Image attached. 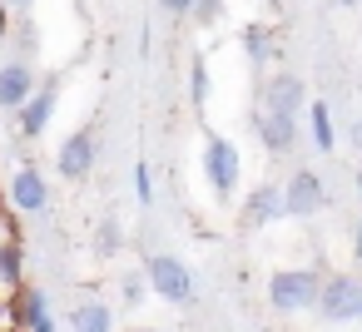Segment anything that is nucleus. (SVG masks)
I'll return each mask as SVG.
<instances>
[{"mask_svg": "<svg viewBox=\"0 0 362 332\" xmlns=\"http://www.w3.org/2000/svg\"><path fill=\"white\" fill-rule=\"evenodd\" d=\"M6 6H30V0H6Z\"/></svg>", "mask_w": 362, "mask_h": 332, "instance_id": "obj_26", "label": "nucleus"}, {"mask_svg": "<svg viewBox=\"0 0 362 332\" xmlns=\"http://www.w3.org/2000/svg\"><path fill=\"white\" fill-rule=\"evenodd\" d=\"M352 144H362V124H352Z\"/></svg>", "mask_w": 362, "mask_h": 332, "instance_id": "obj_25", "label": "nucleus"}, {"mask_svg": "<svg viewBox=\"0 0 362 332\" xmlns=\"http://www.w3.org/2000/svg\"><path fill=\"white\" fill-rule=\"evenodd\" d=\"M16 322H21V327H35V332H50L55 317H50L45 292H21V302H16Z\"/></svg>", "mask_w": 362, "mask_h": 332, "instance_id": "obj_13", "label": "nucleus"}, {"mask_svg": "<svg viewBox=\"0 0 362 332\" xmlns=\"http://www.w3.org/2000/svg\"><path fill=\"white\" fill-rule=\"evenodd\" d=\"M55 164H60L65 179H85V174L95 169V139H90V134H70V139L60 144V159H55Z\"/></svg>", "mask_w": 362, "mask_h": 332, "instance_id": "obj_8", "label": "nucleus"}, {"mask_svg": "<svg viewBox=\"0 0 362 332\" xmlns=\"http://www.w3.org/2000/svg\"><path fill=\"white\" fill-rule=\"evenodd\" d=\"M357 189H362V174H357Z\"/></svg>", "mask_w": 362, "mask_h": 332, "instance_id": "obj_28", "label": "nucleus"}, {"mask_svg": "<svg viewBox=\"0 0 362 332\" xmlns=\"http://www.w3.org/2000/svg\"><path fill=\"white\" fill-rule=\"evenodd\" d=\"M283 213H288V203H283V189H273V184L253 189L248 203H243V223H248V228H263V223H273V218H283Z\"/></svg>", "mask_w": 362, "mask_h": 332, "instance_id": "obj_7", "label": "nucleus"}, {"mask_svg": "<svg viewBox=\"0 0 362 332\" xmlns=\"http://www.w3.org/2000/svg\"><path fill=\"white\" fill-rule=\"evenodd\" d=\"M134 194H139V203H154V184H149L144 164H134Z\"/></svg>", "mask_w": 362, "mask_h": 332, "instance_id": "obj_19", "label": "nucleus"}, {"mask_svg": "<svg viewBox=\"0 0 362 332\" xmlns=\"http://www.w3.org/2000/svg\"><path fill=\"white\" fill-rule=\"evenodd\" d=\"M313 144L322 154H332V119H327V105H313Z\"/></svg>", "mask_w": 362, "mask_h": 332, "instance_id": "obj_17", "label": "nucleus"}, {"mask_svg": "<svg viewBox=\"0 0 362 332\" xmlns=\"http://www.w3.org/2000/svg\"><path fill=\"white\" fill-rule=\"evenodd\" d=\"M268 109L298 114V109H303V80H293V75H273V80H268Z\"/></svg>", "mask_w": 362, "mask_h": 332, "instance_id": "obj_12", "label": "nucleus"}, {"mask_svg": "<svg viewBox=\"0 0 362 332\" xmlns=\"http://www.w3.org/2000/svg\"><path fill=\"white\" fill-rule=\"evenodd\" d=\"M124 297H129V302H139V297H144V283H139V278H129V283H124Z\"/></svg>", "mask_w": 362, "mask_h": 332, "instance_id": "obj_23", "label": "nucleus"}, {"mask_svg": "<svg viewBox=\"0 0 362 332\" xmlns=\"http://www.w3.org/2000/svg\"><path fill=\"white\" fill-rule=\"evenodd\" d=\"M21 263H25V248L16 238L0 243V287H16L21 283Z\"/></svg>", "mask_w": 362, "mask_h": 332, "instance_id": "obj_16", "label": "nucleus"}, {"mask_svg": "<svg viewBox=\"0 0 362 332\" xmlns=\"http://www.w3.org/2000/svg\"><path fill=\"white\" fill-rule=\"evenodd\" d=\"M159 6H164L169 16H184V11H194V0H159Z\"/></svg>", "mask_w": 362, "mask_h": 332, "instance_id": "obj_22", "label": "nucleus"}, {"mask_svg": "<svg viewBox=\"0 0 362 332\" xmlns=\"http://www.w3.org/2000/svg\"><path fill=\"white\" fill-rule=\"evenodd\" d=\"M243 50H248V60H253V65H273L278 40H273V30H268V25H248V30H243Z\"/></svg>", "mask_w": 362, "mask_h": 332, "instance_id": "obj_14", "label": "nucleus"}, {"mask_svg": "<svg viewBox=\"0 0 362 332\" xmlns=\"http://www.w3.org/2000/svg\"><path fill=\"white\" fill-rule=\"evenodd\" d=\"M194 16H199V20H214V16H218V0H194Z\"/></svg>", "mask_w": 362, "mask_h": 332, "instance_id": "obj_21", "label": "nucleus"}, {"mask_svg": "<svg viewBox=\"0 0 362 332\" xmlns=\"http://www.w3.org/2000/svg\"><path fill=\"white\" fill-rule=\"evenodd\" d=\"M11 203H16L21 213H40V208L50 203V189H45V179H40V169H21V174H16Z\"/></svg>", "mask_w": 362, "mask_h": 332, "instance_id": "obj_9", "label": "nucleus"}, {"mask_svg": "<svg viewBox=\"0 0 362 332\" xmlns=\"http://www.w3.org/2000/svg\"><path fill=\"white\" fill-rule=\"evenodd\" d=\"M337 6H357V0H337Z\"/></svg>", "mask_w": 362, "mask_h": 332, "instance_id": "obj_27", "label": "nucleus"}, {"mask_svg": "<svg viewBox=\"0 0 362 332\" xmlns=\"http://www.w3.org/2000/svg\"><path fill=\"white\" fill-rule=\"evenodd\" d=\"M357 322H362V307H357Z\"/></svg>", "mask_w": 362, "mask_h": 332, "instance_id": "obj_29", "label": "nucleus"}, {"mask_svg": "<svg viewBox=\"0 0 362 332\" xmlns=\"http://www.w3.org/2000/svg\"><path fill=\"white\" fill-rule=\"evenodd\" d=\"M317 292H322V278L308 273V268H288V273H273L268 278V302L278 312H303V307L317 302Z\"/></svg>", "mask_w": 362, "mask_h": 332, "instance_id": "obj_1", "label": "nucleus"}, {"mask_svg": "<svg viewBox=\"0 0 362 332\" xmlns=\"http://www.w3.org/2000/svg\"><path fill=\"white\" fill-rule=\"evenodd\" d=\"M317 307H322V317H332V322L357 317V307H362V287L352 283V273L327 278V283H322V292H317Z\"/></svg>", "mask_w": 362, "mask_h": 332, "instance_id": "obj_4", "label": "nucleus"}, {"mask_svg": "<svg viewBox=\"0 0 362 332\" xmlns=\"http://www.w3.org/2000/svg\"><path fill=\"white\" fill-rule=\"evenodd\" d=\"M30 95H35V80H30V70H25L21 60L0 65V105H6V109H21Z\"/></svg>", "mask_w": 362, "mask_h": 332, "instance_id": "obj_10", "label": "nucleus"}, {"mask_svg": "<svg viewBox=\"0 0 362 332\" xmlns=\"http://www.w3.org/2000/svg\"><path fill=\"white\" fill-rule=\"evenodd\" d=\"M352 253H357V258H362V223H357V228H352Z\"/></svg>", "mask_w": 362, "mask_h": 332, "instance_id": "obj_24", "label": "nucleus"}, {"mask_svg": "<svg viewBox=\"0 0 362 332\" xmlns=\"http://www.w3.org/2000/svg\"><path fill=\"white\" fill-rule=\"evenodd\" d=\"M283 203H288V213H293V218H313V213L327 203V189H322V179H317L313 169H298V174H293V184L283 189Z\"/></svg>", "mask_w": 362, "mask_h": 332, "instance_id": "obj_5", "label": "nucleus"}, {"mask_svg": "<svg viewBox=\"0 0 362 332\" xmlns=\"http://www.w3.org/2000/svg\"><path fill=\"white\" fill-rule=\"evenodd\" d=\"M95 243H100V253H115L119 248V223H100V238Z\"/></svg>", "mask_w": 362, "mask_h": 332, "instance_id": "obj_20", "label": "nucleus"}, {"mask_svg": "<svg viewBox=\"0 0 362 332\" xmlns=\"http://www.w3.org/2000/svg\"><path fill=\"white\" fill-rule=\"evenodd\" d=\"M70 327H75V332H110V327H115V312H110L105 302H85V307L70 317Z\"/></svg>", "mask_w": 362, "mask_h": 332, "instance_id": "obj_15", "label": "nucleus"}, {"mask_svg": "<svg viewBox=\"0 0 362 332\" xmlns=\"http://www.w3.org/2000/svg\"><path fill=\"white\" fill-rule=\"evenodd\" d=\"M204 174H209V184H214V194H218V198H233V189H238V149H233L223 134H209Z\"/></svg>", "mask_w": 362, "mask_h": 332, "instance_id": "obj_2", "label": "nucleus"}, {"mask_svg": "<svg viewBox=\"0 0 362 332\" xmlns=\"http://www.w3.org/2000/svg\"><path fill=\"white\" fill-rule=\"evenodd\" d=\"M144 278H149V287H154L159 297H169V302H189V297H194V273H189L179 258H149Z\"/></svg>", "mask_w": 362, "mask_h": 332, "instance_id": "obj_3", "label": "nucleus"}, {"mask_svg": "<svg viewBox=\"0 0 362 332\" xmlns=\"http://www.w3.org/2000/svg\"><path fill=\"white\" fill-rule=\"evenodd\" d=\"M258 139H263L268 154H293V144H298V114L263 109V119H258Z\"/></svg>", "mask_w": 362, "mask_h": 332, "instance_id": "obj_6", "label": "nucleus"}, {"mask_svg": "<svg viewBox=\"0 0 362 332\" xmlns=\"http://www.w3.org/2000/svg\"><path fill=\"white\" fill-rule=\"evenodd\" d=\"M189 95H194V105L209 100V65L204 60H194V70H189Z\"/></svg>", "mask_w": 362, "mask_h": 332, "instance_id": "obj_18", "label": "nucleus"}, {"mask_svg": "<svg viewBox=\"0 0 362 332\" xmlns=\"http://www.w3.org/2000/svg\"><path fill=\"white\" fill-rule=\"evenodd\" d=\"M50 114H55V85H45V90H35L25 105H21V134H45V124H50Z\"/></svg>", "mask_w": 362, "mask_h": 332, "instance_id": "obj_11", "label": "nucleus"}]
</instances>
